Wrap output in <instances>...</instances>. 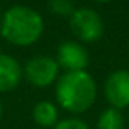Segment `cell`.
Returning <instances> with one entry per match:
<instances>
[{"label": "cell", "instance_id": "12", "mask_svg": "<svg viewBox=\"0 0 129 129\" xmlns=\"http://www.w3.org/2000/svg\"><path fill=\"white\" fill-rule=\"evenodd\" d=\"M2 114H3V103H2V99H0V118H2Z\"/></svg>", "mask_w": 129, "mask_h": 129}, {"label": "cell", "instance_id": "6", "mask_svg": "<svg viewBox=\"0 0 129 129\" xmlns=\"http://www.w3.org/2000/svg\"><path fill=\"white\" fill-rule=\"evenodd\" d=\"M56 62L66 72H82L88 66V52L78 41H64L58 47Z\"/></svg>", "mask_w": 129, "mask_h": 129}, {"label": "cell", "instance_id": "13", "mask_svg": "<svg viewBox=\"0 0 129 129\" xmlns=\"http://www.w3.org/2000/svg\"><path fill=\"white\" fill-rule=\"evenodd\" d=\"M96 2H102V3H105V2H109V0H96Z\"/></svg>", "mask_w": 129, "mask_h": 129}, {"label": "cell", "instance_id": "9", "mask_svg": "<svg viewBox=\"0 0 129 129\" xmlns=\"http://www.w3.org/2000/svg\"><path fill=\"white\" fill-rule=\"evenodd\" d=\"M96 129H124V117L115 108L105 109L96 123Z\"/></svg>", "mask_w": 129, "mask_h": 129}, {"label": "cell", "instance_id": "3", "mask_svg": "<svg viewBox=\"0 0 129 129\" xmlns=\"http://www.w3.org/2000/svg\"><path fill=\"white\" fill-rule=\"evenodd\" d=\"M69 23L73 34L84 43H94L103 35L102 17L91 8H76Z\"/></svg>", "mask_w": 129, "mask_h": 129}, {"label": "cell", "instance_id": "2", "mask_svg": "<svg viewBox=\"0 0 129 129\" xmlns=\"http://www.w3.org/2000/svg\"><path fill=\"white\" fill-rule=\"evenodd\" d=\"M55 94L61 108L72 114H82L93 106L97 87L93 76L85 70L66 72L56 81Z\"/></svg>", "mask_w": 129, "mask_h": 129}, {"label": "cell", "instance_id": "8", "mask_svg": "<svg viewBox=\"0 0 129 129\" xmlns=\"http://www.w3.org/2000/svg\"><path fill=\"white\" fill-rule=\"evenodd\" d=\"M32 118L41 127H55V124L59 121L58 109L49 100H41V102L35 103V106L32 109Z\"/></svg>", "mask_w": 129, "mask_h": 129}, {"label": "cell", "instance_id": "7", "mask_svg": "<svg viewBox=\"0 0 129 129\" xmlns=\"http://www.w3.org/2000/svg\"><path fill=\"white\" fill-rule=\"evenodd\" d=\"M23 78V69L18 61L0 52V93H8L18 87Z\"/></svg>", "mask_w": 129, "mask_h": 129}, {"label": "cell", "instance_id": "10", "mask_svg": "<svg viewBox=\"0 0 129 129\" xmlns=\"http://www.w3.org/2000/svg\"><path fill=\"white\" fill-rule=\"evenodd\" d=\"M49 9L56 15H72L75 12L73 0H49Z\"/></svg>", "mask_w": 129, "mask_h": 129}, {"label": "cell", "instance_id": "5", "mask_svg": "<svg viewBox=\"0 0 129 129\" xmlns=\"http://www.w3.org/2000/svg\"><path fill=\"white\" fill-rule=\"evenodd\" d=\"M105 99L118 111L129 108V70H115L112 72L103 85Z\"/></svg>", "mask_w": 129, "mask_h": 129}, {"label": "cell", "instance_id": "1", "mask_svg": "<svg viewBox=\"0 0 129 129\" xmlns=\"http://www.w3.org/2000/svg\"><path fill=\"white\" fill-rule=\"evenodd\" d=\"M44 30L43 17L32 8L14 5L8 8L0 20V35L8 43L26 47L40 40Z\"/></svg>", "mask_w": 129, "mask_h": 129}, {"label": "cell", "instance_id": "11", "mask_svg": "<svg viewBox=\"0 0 129 129\" xmlns=\"http://www.w3.org/2000/svg\"><path fill=\"white\" fill-rule=\"evenodd\" d=\"M53 129H90V127L84 120H81L78 117H69V118L59 120Z\"/></svg>", "mask_w": 129, "mask_h": 129}, {"label": "cell", "instance_id": "4", "mask_svg": "<svg viewBox=\"0 0 129 129\" xmlns=\"http://www.w3.org/2000/svg\"><path fill=\"white\" fill-rule=\"evenodd\" d=\"M24 76L34 87L46 88L58 81L59 76V66L56 59L50 56H34L24 66Z\"/></svg>", "mask_w": 129, "mask_h": 129}]
</instances>
